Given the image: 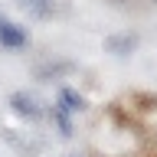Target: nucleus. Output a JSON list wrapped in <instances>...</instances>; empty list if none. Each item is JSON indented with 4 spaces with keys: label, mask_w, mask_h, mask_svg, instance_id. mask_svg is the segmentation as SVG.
<instances>
[{
    "label": "nucleus",
    "mask_w": 157,
    "mask_h": 157,
    "mask_svg": "<svg viewBox=\"0 0 157 157\" xmlns=\"http://www.w3.org/2000/svg\"><path fill=\"white\" fill-rule=\"evenodd\" d=\"M59 108L62 111H85V98L78 92H72V88H62L59 92Z\"/></svg>",
    "instance_id": "obj_4"
},
{
    "label": "nucleus",
    "mask_w": 157,
    "mask_h": 157,
    "mask_svg": "<svg viewBox=\"0 0 157 157\" xmlns=\"http://www.w3.org/2000/svg\"><path fill=\"white\" fill-rule=\"evenodd\" d=\"M10 108L17 111L20 118H26V121H36L39 115H43V108L33 101L29 95H23V92H17V95H10Z\"/></svg>",
    "instance_id": "obj_3"
},
{
    "label": "nucleus",
    "mask_w": 157,
    "mask_h": 157,
    "mask_svg": "<svg viewBox=\"0 0 157 157\" xmlns=\"http://www.w3.org/2000/svg\"><path fill=\"white\" fill-rule=\"evenodd\" d=\"M0 43L7 49H23L26 46V33H23L17 23H10L3 13H0Z\"/></svg>",
    "instance_id": "obj_2"
},
{
    "label": "nucleus",
    "mask_w": 157,
    "mask_h": 157,
    "mask_svg": "<svg viewBox=\"0 0 157 157\" xmlns=\"http://www.w3.org/2000/svg\"><path fill=\"white\" fill-rule=\"evenodd\" d=\"M69 157H78V154H69Z\"/></svg>",
    "instance_id": "obj_6"
},
{
    "label": "nucleus",
    "mask_w": 157,
    "mask_h": 157,
    "mask_svg": "<svg viewBox=\"0 0 157 157\" xmlns=\"http://www.w3.org/2000/svg\"><path fill=\"white\" fill-rule=\"evenodd\" d=\"M20 3H23V7H26L29 13H33V17H39V20L52 17V7H56L52 0H20Z\"/></svg>",
    "instance_id": "obj_5"
},
{
    "label": "nucleus",
    "mask_w": 157,
    "mask_h": 157,
    "mask_svg": "<svg viewBox=\"0 0 157 157\" xmlns=\"http://www.w3.org/2000/svg\"><path fill=\"white\" fill-rule=\"evenodd\" d=\"M0 134H3V141H7V144L13 147L20 157H36L39 151H43V144H39V141H33V137H20L13 128H0Z\"/></svg>",
    "instance_id": "obj_1"
}]
</instances>
